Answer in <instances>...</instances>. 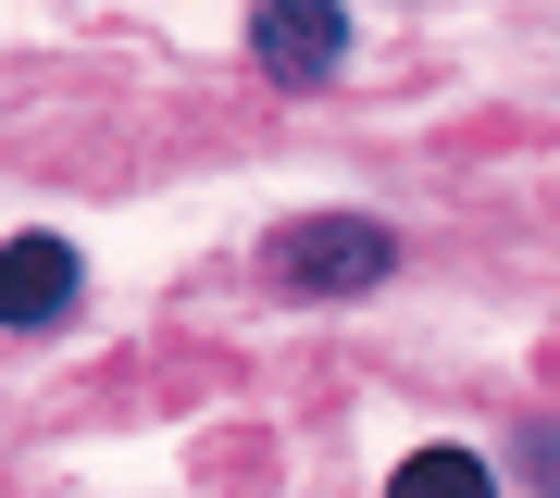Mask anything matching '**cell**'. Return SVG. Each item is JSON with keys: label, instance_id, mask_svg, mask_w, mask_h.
Returning <instances> with one entry per match:
<instances>
[{"label": "cell", "instance_id": "6da1fadb", "mask_svg": "<svg viewBox=\"0 0 560 498\" xmlns=\"http://www.w3.org/2000/svg\"><path fill=\"white\" fill-rule=\"evenodd\" d=\"M261 262H275V287H300V299H349V287H374L386 262H399V238H386L374 212H312V224H287Z\"/></svg>", "mask_w": 560, "mask_h": 498}, {"label": "cell", "instance_id": "7a4b0ae2", "mask_svg": "<svg viewBox=\"0 0 560 498\" xmlns=\"http://www.w3.org/2000/svg\"><path fill=\"white\" fill-rule=\"evenodd\" d=\"M249 62L275 88H324L349 62V13H337V0H261V13H249Z\"/></svg>", "mask_w": 560, "mask_h": 498}, {"label": "cell", "instance_id": "3957f363", "mask_svg": "<svg viewBox=\"0 0 560 498\" xmlns=\"http://www.w3.org/2000/svg\"><path fill=\"white\" fill-rule=\"evenodd\" d=\"M75 299H88V262L62 238H0V324H13V337H50Z\"/></svg>", "mask_w": 560, "mask_h": 498}, {"label": "cell", "instance_id": "277c9868", "mask_svg": "<svg viewBox=\"0 0 560 498\" xmlns=\"http://www.w3.org/2000/svg\"><path fill=\"white\" fill-rule=\"evenodd\" d=\"M399 486H486V461H474V449H411Z\"/></svg>", "mask_w": 560, "mask_h": 498}]
</instances>
